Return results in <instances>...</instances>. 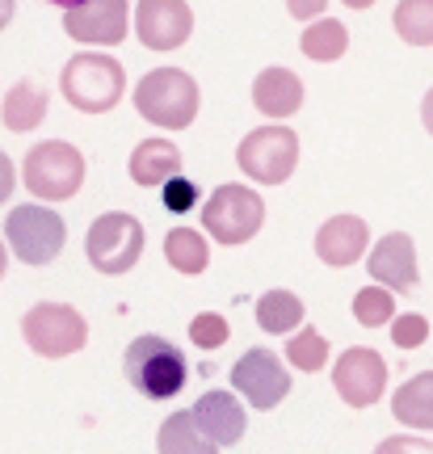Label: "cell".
Wrapping results in <instances>:
<instances>
[{
	"mask_svg": "<svg viewBox=\"0 0 433 454\" xmlns=\"http://www.w3.org/2000/svg\"><path fill=\"white\" fill-rule=\"evenodd\" d=\"M122 366H127L130 387L144 391L147 400H173L177 391L185 387V379H190V362H185V354L177 349L173 340L156 337V333L130 340Z\"/></svg>",
	"mask_w": 433,
	"mask_h": 454,
	"instance_id": "6da1fadb",
	"label": "cell"
},
{
	"mask_svg": "<svg viewBox=\"0 0 433 454\" xmlns=\"http://www.w3.org/2000/svg\"><path fill=\"white\" fill-rule=\"evenodd\" d=\"M122 89H127V72L114 55H101V51H84V55H72L64 64V76H59V93H64L81 114H106L122 101Z\"/></svg>",
	"mask_w": 433,
	"mask_h": 454,
	"instance_id": "7a4b0ae2",
	"label": "cell"
},
{
	"mask_svg": "<svg viewBox=\"0 0 433 454\" xmlns=\"http://www.w3.org/2000/svg\"><path fill=\"white\" fill-rule=\"evenodd\" d=\"M135 110L164 130H185L198 118V84L181 67H156L135 89Z\"/></svg>",
	"mask_w": 433,
	"mask_h": 454,
	"instance_id": "3957f363",
	"label": "cell"
},
{
	"mask_svg": "<svg viewBox=\"0 0 433 454\" xmlns=\"http://www.w3.org/2000/svg\"><path fill=\"white\" fill-rule=\"evenodd\" d=\"M21 177L26 190L43 202H64L81 190L84 181V156L64 139H47V144H34L26 164H21Z\"/></svg>",
	"mask_w": 433,
	"mask_h": 454,
	"instance_id": "277c9868",
	"label": "cell"
},
{
	"mask_svg": "<svg viewBox=\"0 0 433 454\" xmlns=\"http://www.w3.org/2000/svg\"><path fill=\"white\" fill-rule=\"evenodd\" d=\"M139 253H144V223L127 211L101 215L84 236V257L97 274H127V270H135Z\"/></svg>",
	"mask_w": 433,
	"mask_h": 454,
	"instance_id": "5b68a950",
	"label": "cell"
},
{
	"mask_svg": "<svg viewBox=\"0 0 433 454\" xmlns=\"http://www.w3.org/2000/svg\"><path fill=\"white\" fill-rule=\"evenodd\" d=\"M236 164L257 185H282L295 173V164H299V135L290 127L248 130L240 139V147H236Z\"/></svg>",
	"mask_w": 433,
	"mask_h": 454,
	"instance_id": "8992f818",
	"label": "cell"
},
{
	"mask_svg": "<svg viewBox=\"0 0 433 454\" xmlns=\"http://www.w3.org/2000/svg\"><path fill=\"white\" fill-rule=\"evenodd\" d=\"M4 240L17 261L26 265H47L64 253L67 227L51 207H13L4 219Z\"/></svg>",
	"mask_w": 433,
	"mask_h": 454,
	"instance_id": "52a82bcc",
	"label": "cell"
},
{
	"mask_svg": "<svg viewBox=\"0 0 433 454\" xmlns=\"http://www.w3.org/2000/svg\"><path fill=\"white\" fill-rule=\"evenodd\" d=\"M265 223V202L248 185H219L210 202L202 207V227L219 244H244L253 240Z\"/></svg>",
	"mask_w": 433,
	"mask_h": 454,
	"instance_id": "ba28073f",
	"label": "cell"
},
{
	"mask_svg": "<svg viewBox=\"0 0 433 454\" xmlns=\"http://www.w3.org/2000/svg\"><path fill=\"white\" fill-rule=\"evenodd\" d=\"M21 333H26L34 354L43 357H67L84 349V340H89L84 316L76 308H67V303H34L21 316Z\"/></svg>",
	"mask_w": 433,
	"mask_h": 454,
	"instance_id": "9c48e42d",
	"label": "cell"
},
{
	"mask_svg": "<svg viewBox=\"0 0 433 454\" xmlns=\"http://www.w3.org/2000/svg\"><path fill=\"white\" fill-rule=\"evenodd\" d=\"M232 383L257 412H270L290 395V374L282 357L273 349H248V354L232 366Z\"/></svg>",
	"mask_w": 433,
	"mask_h": 454,
	"instance_id": "30bf717a",
	"label": "cell"
},
{
	"mask_svg": "<svg viewBox=\"0 0 433 454\" xmlns=\"http://www.w3.org/2000/svg\"><path fill=\"white\" fill-rule=\"evenodd\" d=\"M333 387L350 408H370L383 400L387 391V362L374 349L358 345V349H345L333 366Z\"/></svg>",
	"mask_w": 433,
	"mask_h": 454,
	"instance_id": "8fae6325",
	"label": "cell"
},
{
	"mask_svg": "<svg viewBox=\"0 0 433 454\" xmlns=\"http://www.w3.org/2000/svg\"><path fill=\"white\" fill-rule=\"evenodd\" d=\"M64 30L76 43H93V47H114L127 38V4L122 0H76L64 9Z\"/></svg>",
	"mask_w": 433,
	"mask_h": 454,
	"instance_id": "7c38bea8",
	"label": "cell"
},
{
	"mask_svg": "<svg viewBox=\"0 0 433 454\" xmlns=\"http://www.w3.org/2000/svg\"><path fill=\"white\" fill-rule=\"evenodd\" d=\"M366 270L387 294H413L417 291V248H413V236L387 231L383 240L370 248Z\"/></svg>",
	"mask_w": 433,
	"mask_h": 454,
	"instance_id": "4fadbf2b",
	"label": "cell"
},
{
	"mask_svg": "<svg viewBox=\"0 0 433 454\" xmlns=\"http://www.w3.org/2000/svg\"><path fill=\"white\" fill-rule=\"evenodd\" d=\"M139 43L152 51H177L193 30V9L181 0H144L135 9Z\"/></svg>",
	"mask_w": 433,
	"mask_h": 454,
	"instance_id": "5bb4252c",
	"label": "cell"
},
{
	"mask_svg": "<svg viewBox=\"0 0 433 454\" xmlns=\"http://www.w3.org/2000/svg\"><path fill=\"white\" fill-rule=\"evenodd\" d=\"M190 421L198 425V434H202L210 446H236V442L244 438L248 417H244L240 400H236L232 391H207V395L193 404Z\"/></svg>",
	"mask_w": 433,
	"mask_h": 454,
	"instance_id": "9a60e30c",
	"label": "cell"
},
{
	"mask_svg": "<svg viewBox=\"0 0 433 454\" xmlns=\"http://www.w3.org/2000/svg\"><path fill=\"white\" fill-rule=\"evenodd\" d=\"M370 248V227L358 215H337L316 231V257L324 265H353Z\"/></svg>",
	"mask_w": 433,
	"mask_h": 454,
	"instance_id": "2e32d148",
	"label": "cell"
},
{
	"mask_svg": "<svg viewBox=\"0 0 433 454\" xmlns=\"http://www.w3.org/2000/svg\"><path fill=\"white\" fill-rule=\"evenodd\" d=\"M253 106L265 118H290L303 106V81L290 67H265L253 81Z\"/></svg>",
	"mask_w": 433,
	"mask_h": 454,
	"instance_id": "e0dca14e",
	"label": "cell"
},
{
	"mask_svg": "<svg viewBox=\"0 0 433 454\" xmlns=\"http://www.w3.org/2000/svg\"><path fill=\"white\" fill-rule=\"evenodd\" d=\"M130 177H135V185H147V190L181 177V152H177V144H169V139H144V144L130 152Z\"/></svg>",
	"mask_w": 433,
	"mask_h": 454,
	"instance_id": "ac0fdd59",
	"label": "cell"
},
{
	"mask_svg": "<svg viewBox=\"0 0 433 454\" xmlns=\"http://www.w3.org/2000/svg\"><path fill=\"white\" fill-rule=\"evenodd\" d=\"M0 118H4V127L17 130V135L43 127V118H47V89L38 81H17L13 89L4 93Z\"/></svg>",
	"mask_w": 433,
	"mask_h": 454,
	"instance_id": "d6986e66",
	"label": "cell"
},
{
	"mask_svg": "<svg viewBox=\"0 0 433 454\" xmlns=\"http://www.w3.org/2000/svg\"><path fill=\"white\" fill-rule=\"evenodd\" d=\"M391 412L413 429H433V371H421L391 395Z\"/></svg>",
	"mask_w": 433,
	"mask_h": 454,
	"instance_id": "ffe728a7",
	"label": "cell"
},
{
	"mask_svg": "<svg viewBox=\"0 0 433 454\" xmlns=\"http://www.w3.org/2000/svg\"><path fill=\"white\" fill-rule=\"evenodd\" d=\"M299 47H303L307 59H316V64H333L341 59L345 51H350V34L341 26L337 17H320V21H311L299 38Z\"/></svg>",
	"mask_w": 433,
	"mask_h": 454,
	"instance_id": "44dd1931",
	"label": "cell"
},
{
	"mask_svg": "<svg viewBox=\"0 0 433 454\" xmlns=\"http://www.w3.org/2000/svg\"><path fill=\"white\" fill-rule=\"evenodd\" d=\"M164 257H169V265H173L177 274H202L210 261V248L207 240L193 231V227H173L169 236H164Z\"/></svg>",
	"mask_w": 433,
	"mask_h": 454,
	"instance_id": "7402d4cb",
	"label": "cell"
},
{
	"mask_svg": "<svg viewBox=\"0 0 433 454\" xmlns=\"http://www.w3.org/2000/svg\"><path fill=\"white\" fill-rule=\"evenodd\" d=\"M161 454H219V446H210L198 425L190 421V412H173L169 421L161 425V438H156Z\"/></svg>",
	"mask_w": 433,
	"mask_h": 454,
	"instance_id": "603a6c76",
	"label": "cell"
},
{
	"mask_svg": "<svg viewBox=\"0 0 433 454\" xmlns=\"http://www.w3.org/2000/svg\"><path fill=\"white\" fill-rule=\"evenodd\" d=\"M257 325L265 333H290L303 325V303L290 291H265L257 299Z\"/></svg>",
	"mask_w": 433,
	"mask_h": 454,
	"instance_id": "cb8c5ba5",
	"label": "cell"
},
{
	"mask_svg": "<svg viewBox=\"0 0 433 454\" xmlns=\"http://www.w3.org/2000/svg\"><path fill=\"white\" fill-rule=\"evenodd\" d=\"M396 30L413 47H433V0H404L396 9Z\"/></svg>",
	"mask_w": 433,
	"mask_h": 454,
	"instance_id": "d4e9b609",
	"label": "cell"
},
{
	"mask_svg": "<svg viewBox=\"0 0 433 454\" xmlns=\"http://www.w3.org/2000/svg\"><path fill=\"white\" fill-rule=\"evenodd\" d=\"M287 357H290V366H299V371H324L328 340H324L316 328H299L295 340H287Z\"/></svg>",
	"mask_w": 433,
	"mask_h": 454,
	"instance_id": "484cf974",
	"label": "cell"
},
{
	"mask_svg": "<svg viewBox=\"0 0 433 454\" xmlns=\"http://www.w3.org/2000/svg\"><path fill=\"white\" fill-rule=\"evenodd\" d=\"M391 294L383 286H366V291L353 294V316H358V325L362 328H383L391 325Z\"/></svg>",
	"mask_w": 433,
	"mask_h": 454,
	"instance_id": "4316f807",
	"label": "cell"
},
{
	"mask_svg": "<svg viewBox=\"0 0 433 454\" xmlns=\"http://www.w3.org/2000/svg\"><path fill=\"white\" fill-rule=\"evenodd\" d=\"M227 337H232V328H227V320L219 311H202V316L190 320V340L198 349H219Z\"/></svg>",
	"mask_w": 433,
	"mask_h": 454,
	"instance_id": "83f0119b",
	"label": "cell"
},
{
	"mask_svg": "<svg viewBox=\"0 0 433 454\" xmlns=\"http://www.w3.org/2000/svg\"><path fill=\"white\" fill-rule=\"evenodd\" d=\"M391 340L400 345V349H417L429 340V320L425 316H396L391 320Z\"/></svg>",
	"mask_w": 433,
	"mask_h": 454,
	"instance_id": "f1b7e54d",
	"label": "cell"
},
{
	"mask_svg": "<svg viewBox=\"0 0 433 454\" xmlns=\"http://www.w3.org/2000/svg\"><path fill=\"white\" fill-rule=\"evenodd\" d=\"M161 198H164V211L185 215L190 207H198V185L190 177H173L161 185Z\"/></svg>",
	"mask_w": 433,
	"mask_h": 454,
	"instance_id": "f546056e",
	"label": "cell"
},
{
	"mask_svg": "<svg viewBox=\"0 0 433 454\" xmlns=\"http://www.w3.org/2000/svg\"><path fill=\"white\" fill-rule=\"evenodd\" d=\"M374 454H433V442H425V438H387V442H379V450Z\"/></svg>",
	"mask_w": 433,
	"mask_h": 454,
	"instance_id": "4dcf8cb0",
	"label": "cell"
},
{
	"mask_svg": "<svg viewBox=\"0 0 433 454\" xmlns=\"http://www.w3.org/2000/svg\"><path fill=\"white\" fill-rule=\"evenodd\" d=\"M13 185H17V168H13V160L0 152V207L9 202V194H13Z\"/></svg>",
	"mask_w": 433,
	"mask_h": 454,
	"instance_id": "1f68e13d",
	"label": "cell"
},
{
	"mask_svg": "<svg viewBox=\"0 0 433 454\" xmlns=\"http://www.w3.org/2000/svg\"><path fill=\"white\" fill-rule=\"evenodd\" d=\"M290 17H316V21H320L324 4L320 0H295V4H290Z\"/></svg>",
	"mask_w": 433,
	"mask_h": 454,
	"instance_id": "d6a6232c",
	"label": "cell"
},
{
	"mask_svg": "<svg viewBox=\"0 0 433 454\" xmlns=\"http://www.w3.org/2000/svg\"><path fill=\"white\" fill-rule=\"evenodd\" d=\"M421 122H425V130L433 135V89L425 93V101H421Z\"/></svg>",
	"mask_w": 433,
	"mask_h": 454,
	"instance_id": "836d02e7",
	"label": "cell"
},
{
	"mask_svg": "<svg viewBox=\"0 0 433 454\" xmlns=\"http://www.w3.org/2000/svg\"><path fill=\"white\" fill-rule=\"evenodd\" d=\"M9 21H13V4H9V0H0V30H4Z\"/></svg>",
	"mask_w": 433,
	"mask_h": 454,
	"instance_id": "e575fe53",
	"label": "cell"
},
{
	"mask_svg": "<svg viewBox=\"0 0 433 454\" xmlns=\"http://www.w3.org/2000/svg\"><path fill=\"white\" fill-rule=\"evenodd\" d=\"M0 278H4V244H0Z\"/></svg>",
	"mask_w": 433,
	"mask_h": 454,
	"instance_id": "d590c367",
	"label": "cell"
}]
</instances>
